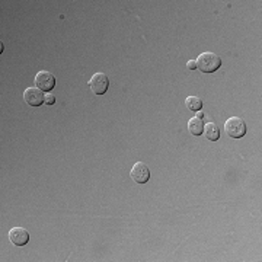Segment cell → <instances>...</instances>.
Listing matches in <instances>:
<instances>
[{"mask_svg": "<svg viewBox=\"0 0 262 262\" xmlns=\"http://www.w3.org/2000/svg\"><path fill=\"white\" fill-rule=\"evenodd\" d=\"M204 136L207 137L210 141H217L220 138V128L216 123H208L204 126Z\"/></svg>", "mask_w": 262, "mask_h": 262, "instance_id": "obj_8", "label": "cell"}, {"mask_svg": "<svg viewBox=\"0 0 262 262\" xmlns=\"http://www.w3.org/2000/svg\"><path fill=\"white\" fill-rule=\"evenodd\" d=\"M197 116H198V118H201V120H203V116H204L203 111H198V114H197Z\"/></svg>", "mask_w": 262, "mask_h": 262, "instance_id": "obj_13", "label": "cell"}, {"mask_svg": "<svg viewBox=\"0 0 262 262\" xmlns=\"http://www.w3.org/2000/svg\"><path fill=\"white\" fill-rule=\"evenodd\" d=\"M185 105H186L188 109L198 112L203 108V101H201V98L198 97H188L185 99Z\"/></svg>", "mask_w": 262, "mask_h": 262, "instance_id": "obj_10", "label": "cell"}, {"mask_svg": "<svg viewBox=\"0 0 262 262\" xmlns=\"http://www.w3.org/2000/svg\"><path fill=\"white\" fill-rule=\"evenodd\" d=\"M131 179L137 182V184H146L149 179H150V171L146 163L143 162H137L134 166L131 168V172H130Z\"/></svg>", "mask_w": 262, "mask_h": 262, "instance_id": "obj_5", "label": "cell"}, {"mask_svg": "<svg viewBox=\"0 0 262 262\" xmlns=\"http://www.w3.org/2000/svg\"><path fill=\"white\" fill-rule=\"evenodd\" d=\"M44 98H45V95H44L42 90L38 89L37 86L28 87V89L23 92V99H25V102L34 108H37L39 107L41 104H44Z\"/></svg>", "mask_w": 262, "mask_h": 262, "instance_id": "obj_6", "label": "cell"}, {"mask_svg": "<svg viewBox=\"0 0 262 262\" xmlns=\"http://www.w3.org/2000/svg\"><path fill=\"white\" fill-rule=\"evenodd\" d=\"M34 85L38 89H41V90L50 92L53 87L56 86V78L50 72L41 70V72H38V75L35 76V79H34Z\"/></svg>", "mask_w": 262, "mask_h": 262, "instance_id": "obj_4", "label": "cell"}, {"mask_svg": "<svg viewBox=\"0 0 262 262\" xmlns=\"http://www.w3.org/2000/svg\"><path fill=\"white\" fill-rule=\"evenodd\" d=\"M195 63H197V68H200L203 73H214L222 66V58L219 57L216 53L205 51V53H201L198 56Z\"/></svg>", "mask_w": 262, "mask_h": 262, "instance_id": "obj_1", "label": "cell"}, {"mask_svg": "<svg viewBox=\"0 0 262 262\" xmlns=\"http://www.w3.org/2000/svg\"><path fill=\"white\" fill-rule=\"evenodd\" d=\"M224 131L226 134L232 138H242L246 134V124L242 118L239 116H232L226 121L224 124Z\"/></svg>", "mask_w": 262, "mask_h": 262, "instance_id": "obj_2", "label": "cell"}, {"mask_svg": "<svg viewBox=\"0 0 262 262\" xmlns=\"http://www.w3.org/2000/svg\"><path fill=\"white\" fill-rule=\"evenodd\" d=\"M87 85L95 95H104V93H107L108 87H109V79L105 73L99 72L89 79Z\"/></svg>", "mask_w": 262, "mask_h": 262, "instance_id": "obj_3", "label": "cell"}, {"mask_svg": "<svg viewBox=\"0 0 262 262\" xmlns=\"http://www.w3.org/2000/svg\"><path fill=\"white\" fill-rule=\"evenodd\" d=\"M56 102V97L53 95V93H45V98H44V104H47V105H53Z\"/></svg>", "mask_w": 262, "mask_h": 262, "instance_id": "obj_11", "label": "cell"}, {"mask_svg": "<svg viewBox=\"0 0 262 262\" xmlns=\"http://www.w3.org/2000/svg\"><path fill=\"white\" fill-rule=\"evenodd\" d=\"M9 241L15 246H25L29 241V233L23 227H13L9 230Z\"/></svg>", "mask_w": 262, "mask_h": 262, "instance_id": "obj_7", "label": "cell"}, {"mask_svg": "<svg viewBox=\"0 0 262 262\" xmlns=\"http://www.w3.org/2000/svg\"><path fill=\"white\" fill-rule=\"evenodd\" d=\"M186 67H188V70H195V68H197V63H195V60H189V61L186 63Z\"/></svg>", "mask_w": 262, "mask_h": 262, "instance_id": "obj_12", "label": "cell"}, {"mask_svg": "<svg viewBox=\"0 0 262 262\" xmlns=\"http://www.w3.org/2000/svg\"><path fill=\"white\" fill-rule=\"evenodd\" d=\"M188 131H189L193 136H201L204 131L203 120H201V118H198V116L191 118V120H189V123H188Z\"/></svg>", "mask_w": 262, "mask_h": 262, "instance_id": "obj_9", "label": "cell"}]
</instances>
